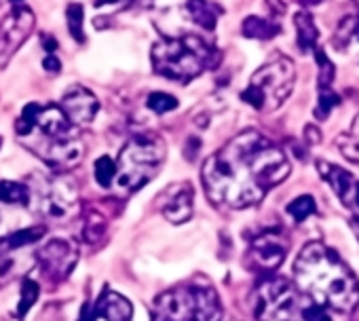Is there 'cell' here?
I'll return each instance as SVG.
<instances>
[{"label": "cell", "instance_id": "cell-1", "mask_svg": "<svg viewBox=\"0 0 359 321\" xmlns=\"http://www.w3.org/2000/svg\"><path fill=\"white\" fill-rule=\"evenodd\" d=\"M290 170L285 152L275 142L248 129L205 160L201 180L216 207L245 210L258 205L290 176Z\"/></svg>", "mask_w": 359, "mask_h": 321}, {"label": "cell", "instance_id": "cell-2", "mask_svg": "<svg viewBox=\"0 0 359 321\" xmlns=\"http://www.w3.org/2000/svg\"><path fill=\"white\" fill-rule=\"evenodd\" d=\"M294 279L298 292L315 304L336 313H353L359 306V281L342 258L319 241L306 243L296 262Z\"/></svg>", "mask_w": 359, "mask_h": 321}, {"label": "cell", "instance_id": "cell-3", "mask_svg": "<svg viewBox=\"0 0 359 321\" xmlns=\"http://www.w3.org/2000/svg\"><path fill=\"white\" fill-rule=\"evenodd\" d=\"M15 133L22 144L53 172L76 168L85 154V146L74 125L57 106L28 104L15 123Z\"/></svg>", "mask_w": 359, "mask_h": 321}, {"label": "cell", "instance_id": "cell-4", "mask_svg": "<svg viewBox=\"0 0 359 321\" xmlns=\"http://www.w3.org/2000/svg\"><path fill=\"white\" fill-rule=\"evenodd\" d=\"M152 70L169 81L189 83L208 68L216 66V49L201 36L184 34L177 39H158L150 49Z\"/></svg>", "mask_w": 359, "mask_h": 321}, {"label": "cell", "instance_id": "cell-5", "mask_svg": "<svg viewBox=\"0 0 359 321\" xmlns=\"http://www.w3.org/2000/svg\"><path fill=\"white\" fill-rule=\"evenodd\" d=\"M156 321H222V302L208 283L177 285L154 302Z\"/></svg>", "mask_w": 359, "mask_h": 321}, {"label": "cell", "instance_id": "cell-6", "mask_svg": "<svg viewBox=\"0 0 359 321\" xmlns=\"http://www.w3.org/2000/svg\"><path fill=\"white\" fill-rule=\"evenodd\" d=\"M165 160V144L156 135H135L131 137L116 160V186L121 193L129 195L146 186Z\"/></svg>", "mask_w": 359, "mask_h": 321}, {"label": "cell", "instance_id": "cell-7", "mask_svg": "<svg viewBox=\"0 0 359 321\" xmlns=\"http://www.w3.org/2000/svg\"><path fill=\"white\" fill-rule=\"evenodd\" d=\"M294 81L296 68L292 60L277 55L254 72L250 85L241 93V100L258 112H273L290 97Z\"/></svg>", "mask_w": 359, "mask_h": 321}, {"label": "cell", "instance_id": "cell-8", "mask_svg": "<svg viewBox=\"0 0 359 321\" xmlns=\"http://www.w3.org/2000/svg\"><path fill=\"white\" fill-rule=\"evenodd\" d=\"M30 205L45 218H66L79 201V184L64 172L39 174L28 184Z\"/></svg>", "mask_w": 359, "mask_h": 321}, {"label": "cell", "instance_id": "cell-9", "mask_svg": "<svg viewBox=\"0 0 359 321\" xmlns=\"http://www.w3.org/2000/svg\"><path fill=\"white\" fill-rule=\"evenodd\" d=\"M254 317L258 321H298L300 298L292 281L264 275L254 292Z\"/></svg>", "mask_w": 359, "mask_h": 321}, {"label": "cell", "instance_id": "cell-10", "mask_svg": "<svg viewBox=\"0 0 359 321\" xmlns=\"http://www.w3.org/2000/svg\"><path fill=\"white\" fill-rule=\"evenodd\" d=\"M36 26V15L30 7L18 5L0 20V72H3L13 55L24 47Z\"/></svg>", "mask_w": 359, "mask_h": 321}, {"label": "cell", "instance_id": "cell-11", "mask_svg": "<svg viewBox=\"0 0 359 321\" xmlns=\"http://www.w3.org/2000/svg\"><path fill=\"white\" fill-rule=\"evenodd\" d=\"M287 239L281 231H275V228H269L264 233H260L252 243H250V250H248V256H245V264L256 271V273H262V275H271L275 268L281 266V262L285 260L287 256Z\"/></svg>", "mask_w": 359, "mask_h": 321}, {"label": "cell", "instance_id": "cell-12", "mask_svg": "<svg viewBox=\"0 0 359 321\" xmlns=\"http://www.w3.org/2000/svg\"><path fill=\"white\" fill-rule=\"evenodd\" d=\"M79 260V247L68 239H51L36 250V262L43 275L51 281H64L70 277Z\"/></svg>", "mask_w": 359, "mask_h": 321}, {"label": "cell", "instance_id": "cell-13", "mask_svg": "<svg viewBox=\"0 0 359 321\" xmlns=\"http://www.w3.org/2000/svg\"><path fill=\"white\" fill-rule=\"evenodd\" d=\"M62 110L74 127H87L95 118V114L100 110V102L89 89L76 85L66 91V95L62 100Z\"/></svg>", "mask_w": 359, "mask_h": 321}, {"label": "cell", "instance_id": "cell-14", "mask_svg": "<svg viewBox=\"0 0 359 321\" xmlns=\"http://www.w3.org/2000/svg\"><path fill=\"white\" fill-rule=\"evenodd\" d=\"M161 214L171 224H184L193 216V186L189 182H180L167 189L161 197Z\"/></svg>", "mask_w": 359, "mask_h": 321}, {"label": "cell", "instance_id": "cell-15", "mask_svg": "<svg viewBox=\"0 0 359 321\" xmlns=\"http://www.w3.org/2000/svg\"><path fill=\"white\" fill-rule=\"evenodd\" d=\"M95 317L106 321H133V304L114 289H104L93 306Z\"/></svg>", "mask_w": 359, "mask_h": 321}, {"label": "cell", "instance_id": "cell-16", "mask_svg": "<svg viewBox=\"0 0 359 321\" xmlns=\"http://www.w3.org/2000/svg\"><path fill=\"white\" fill-rule=\"evenodd\" d=\"M317 172L319 176L332 186V191L336 193V197L344 203H348V195L353 193V176L338 168V165H332V163H325L323 158L317 160Z\"/></svg>", "mask_w": 359, "mask_h": 321}, {"label": "cell", "instance_id": "cell-17", "mask_svg": "<svg viewBox=\"0 0 359 321\" xmlns=\"http://www.w3.org/2000/svg\"><path fill=\"white\" fill-rule=\"evenodd\" d=\"M294 24H296V36H298V49L302 53L315 51L317 47V39H319V30L311 18L309 11H298L294 15Z\"/></svg>", "mask_w": 359, "mask_h": 321}, {"label": "cell", "instance_id": "cell-18", "mask_svg": "<svg viewBox=\"0 0 359 321\" xmlns=\"http://www.w3.org/2000/svg\"><path fill=\"white\" fill-rule=\"evenodd\" d=\"M43 237H45V228L43 226H30V228L15 231V233L7 235L5 239H0V254H11V252L22 250L26 245H34Z\"/></svg>", "mask_w": 359, "mask_h": 321}, {"label": "cell", "instance_id": "cell-19", "mask_svg": "<svg viewBox=\"0 0 359 321\" xmlns=\"http://www.w3.org/2000/svg\"><path fill=\"white\" fill-rule=\"evenodd\" d=\"M187 7H189L191 20H193L197 26L208 28V30H214V28H216L220 9L214 7V5L210 3V0H189Z\"/></svg>", "mask_w": 359, "mask_h": 321}, {"label": "cell", "instance_id": "cell-20", "mask_svg": "<svg viewBox=\"0 0 359 321\" xmlns=\"http://www.w3.org/2000/svg\"><path fill=\"white\" fill-rule=\"evenodd\" d=\"M243 36L248 39H256V41H269L273 36H277L281 32V26L277 22H271V20H264V18H248L243 22V28H241Z\"/></svg>", "mask_w": 359, "mask_h": 321}, {"label": "cell", "instance_id": "cell-21", "mask_svg": "<svg viewBox=\"0 0 359 321\" xmlns=\"http://www.w3.org/2000/svg\"><path fill=\"white\" fill-rule=\"evenodd\" d=\"M336 146L344 158H348L351 163H359V114L353 118L348 131L340 133L336 139Z\"/></svg>", "mask_w": 359, "mask_h": 321}, {"label": "cell", "instance_id": "cell-22", "mask_svg": "<svg viewBox=\"0 0 359 321\" xmlns=\"http://www.w3.org/2000/svg\"><path fill=\"white\" fill-rule=\"evenodd\" d=\"M0 201L11 203V205H28L30 191L24 182H11V180H0Z\"/></svg>", "mask_w": 359, "mask_h": 321}, {"label": "cell", "instance_id": "cell-23", "mask_svg": "<svg viewBox=\"0 0 359 321\" xmlns=\"http://www.w3.org/2000/svg\"><path fill=\"white\" fill-rule=\"evenodd\" d=\"M106 233V218L95 212V210H89L87 212V218H85V228H83V237L85 241L89 243H97Z\"/></svg>", "mask_w": 359, "mask_h": 321}, {"label": "cell", "instance_id": "cell-24", "mask_svg": "<svg viewBox=\"0 0 359 321\" xmlns=\"http://www.w3.org/2000/svg\"><path fill=\"white\" fill-rule=\"evenodd\" d=\"M66 20H68V32H70V36H72L79 45H83V43H85V32H83L85 11H83V7H81L79 3L68 5V9H66Z\"/></svg>", "mask_w": 359, "mask_h": 321}, {"label": "cell", "instance_id": "cell-25", "mask_svg": "<svg viewBox=\"0 0 359 321\" xmlns=\"http://www.w3.org/2000/svg\"><path fill=\"white\" fill-rule=\"evenodd\" d=\"M39 294H41V285L34 279H24V283H22V296H20V304H18V313H15L20 319H24L26 313L36 304Z\"/></svg>", "mask_w": 359, "mask_h": 321}, {"label": "cell", "instance_id": "cell-26", "mask_svg": "<svg viewBox=\"0 0 359 321\" xmlns=\"http://www.w3.org/2000/svg\"><path fill=\"white\" fill-rule=\"evenodd\" d=\"M95 180L102 189H110L114 178H116V163L110 156H100L95 160V168H93Z\"/></svg>", "mask_w": 359, "mask_h": 321}, {"label": "cell", "instance_id": "cell-27", "mask_svg": "<svg viewBox=\"0 0 359 321\" xmlns=\"http://www.w3.org/2000/svg\"><path fill=\"white\" fill-rule=\"evenodd\" d=\"M285 210L296 222H304L311 214H315L317 205H315V199L311 195H302V197H296L292 203H287Z\"/></svg>", "mask_w": 359, "mask_h": 321}, {"label": "cell", "instance_id": "cell-28", "mask_svg": "<svg viewBox=\"0 0 359 321\" xmlns=\"http://www.w3.org/2000/svg\"><path fill=\"white\" fill-rule=\"evenodd\" d=\"M340 104V95L336 91H332L330 87H323L319 89V100H317V108L313 110L315 112V118L319 121H325L330 116V112Z\"/></svg>", "mask_w": 359, "mask_h": 321}, {"label": "cell", "instance_id": "cell-29", "mask_svg": "<svg viewBox=\"0 0 359 321\" xmlns=\"http://www.w3.org/2000/svg\"><path fill=\"white\" fill-rule=\"evenodd\" d=\"M146 106H148L152 112H156V114H165V112H171V110L177 108V100H175L173 95H169V93L154 91V93L148 95Z\"/></svg>", "mask_w": 359, "mask_h": 321}, {"label": "cell", "instance_id": "cell-30", "mask_svg": "<svg viewBox=\"0 0 359 321\" xmlns=\"http://www.w3.org/2000/svg\"><path fill=\"white\" fill-rule=\"evenodd\" d=\"M315 62L319 66V89L330 87L334 83V74H336V68H334L332 60H327L323 49H317L315 51Z\"/></svg>", "mask_w": 359, "mask_h": 321}, {"label": "cell", "instance_id": "cell-31", "mask_svg": "<svg viewBox=\"0 0 359 321\" xmlns=\"http://www.w3.org/2000/svg\"><path fill=\"white\" fill-rule=\"evenodd\" d=\"M304 321H332V317L327 315V310L319 304H311L302 310Z\"/></svg>", "mask_w": 359, "mask_h": 321}, {"label": "cell", "instance_id": "cell-32", "mask_svg": "<svg viewBox=\"0 0 359 321\" xmlns=\"http://www.w3.org/2000/svg\"><path fill=\"white\" fill-rule=\"evenodd\" d=\"M3 258H0V285L7 283L9 277H11V271H13V258H9L7 254H0Z\"/></svg>", "mask_w": 359, "mask_h": 321}, {"label": "cell", "instance_id": "cell-33", "mask_svg": "<svg viewBox=\"0 0 359 321\" xmlns=\"http://www.w3.org/2000/svg\"><path fill=\"white\" fill-rule=\"evenodd\" d=\"M43 68L47 70V72H53V74H60V70H62V64H60V60L55 57V55H47L45 60H43Z\"/></svg>", "mask_w": 359, "mask_h": 321}, {"label": "cell", "instance_id": "cell-34", "mask_svg": "<svg viewBox=\"0 0 359 321\" xmlns=\"http://www.w3.org/2000/svg\"><path fill=\"white\" fill-rule=\"evenodd\" d=\"M304 137H306V142L309 144H321V131L317 129V127H313V125H306L304 127Z\"/></svg>", "mask_w": 359, "mask_h": 321}, {"label": "cell", "instance_id": "cell-35", "mask_svg": "<svg viewBox=\"0 0 359 321\" xmlns=\"http://www.w3.org/2000/svg\"><path fill=\"white\" fill-rule=\"evenodd\" d=\"M95 319H97V317H95V310H93V306H91V304H83L79 321H95Z\"/></svg>", "mask_w": 359, "mask_h": 321}, {"label": "cell", "instance_id": "cell-36", "mask_svg": "<svg viewBox=\"0 0 359 321\" xmlns=\"http://www.w3.org/2000/svg\"><path fill=\"white\" fill-rule=\"evenodd\" d=\"M266 5L271 7V11L275 15H283L285 13V5L281 3V0H266Z\"/></svg>", "mask_w": 359, "mask_h": 321}, {"label": "cell", "instance_id": "cell-37", "mask_svg": "<svg viewBox=\"0 0 359 321\" xmlns=\"http://www.w3.org/2000/svg\"><path fill=\"white\" fill-rule=\"evenodd\" d=\"M41 39H43V47H45V49H47L49 53L57 49V41H55L53 36H49V34H43Z\"/></svg>", "mask_w": 359, "mask_h": 321}, {"label": "cell", "instance_id": "cell-38", "mask_svg": "<svg viewBox=\"0 0 359 321\" xmlns=\"http://www.w3.org/2000/svg\"><path fill=\"white\" fill-rule=\"evenodd\" d=\"M110 3H116V5H121V7H127L131 0H95V7L100 9L102 5H110Z\"/></svg>", "mask_w": 359, "mask_h": 321}, {"label": "cell", "instance_id": "cell-39", "mask_svg": "<svg viewBox=\"0 0 359 321\" xmlns=\"http://www.w3.org/2000/svg\"><path fill=\"white\" fill-rule=\"evenodd\" d=\"M353 201H355V205H357V210H359V182L357 184H353Z\"/></svg>", "mask_w": 359, "mask_h": 321}, {"label": "cell", "instance_id": "cell-40", "mask_svg": "<svg viewBox=\"0 0 359 321\" xmlns=\"http://www.w3.org/2000/svg\"><path fill=\"white\" fill-rule=\"evenodd\" d=\"M298 5H302V7H313V5H319L321 0H296Z\"/></svg>", "mask_w": 359, "mask_h": 321}, {"label": "cell", "instance_id": "cell-41", "mask_svg": "<svg viewBox=\"0 0 359 321\" xmlns=\"http://www.w3.org/2000/svg\"><path fill=\"white\" fill-rule=\"evenodd\" d=\"M353 226H355V233L359 235V218H353Z\"/></svg>", "mask_w": 359, "mask_h": 321}, {"label": "cell", "instance_id": "cell-42", "mask_svg": "<svg viewBox=\"0 0 359 321\" xmlns=\"http://www.w3.org/2000/svg\"><path fill=\"white\" fill-rule=\"evenodd\" d=\"M11 3H15V5H20V3H22V0H11Z\"/></svg>", "mask_w": 359, "mask_h": 321}, {"label": "cell", "instance_id": "cell-43", "mask_svg": "<svg viewBox=\"0 0 359 321\" xmlns=\"http://www.w3.org/2000/svg\"><path fill=\"white\" fill-rule=\"evenodd\" d=\"M0 224H3V214H0Z\"/></svg>", "mask_w": 359, "mask_h": 321}, {"label": "cell", "instance_id": "cell-44", "mask_svg": "<svg viewBox=\"0 0 359 321\" xmlns=\"http://www.w3.org/2000/svg\"><path fill=\"white\" fill-rule=\"evenodd\" d=\"M357 5H359V0H357Z\"/></svg>", "mask_w": 359, "mask_h": 321}, {"label": "cell", "instance_id": "cell-45", "mask_svg": "<svg viewBox=\"0 0 359 321\" xmlns=\"http://www.w3.org/2000/svg\"><path fill=\"white\" fill-rule=\"evenodd\" d=\"M0 144H3V142H0Z\"/></svg>", "mask_w": 359, "mask_h": 321}]
</instances>
